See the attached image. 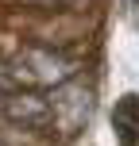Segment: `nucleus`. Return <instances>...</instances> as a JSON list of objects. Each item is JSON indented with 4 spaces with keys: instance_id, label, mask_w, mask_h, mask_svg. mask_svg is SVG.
Listing matches in <instances>:
<instances>
[{
    "instance_id": "obj_1",
    "label": "nucleus",
    "mask_w": 139,
    "mask_h": 146,
    "mask_svg": "<svg viewBox=\"0 0 139 146\" xmlns=\"http://www.w3.org/2000/svg\"><path fill=\"white\" fill-rule=\"evenodd\" d=\"M112 127H116L120 142L124 146H135L139 142V96H124L112 111Z\"/></svg>"
}]
</instances>
